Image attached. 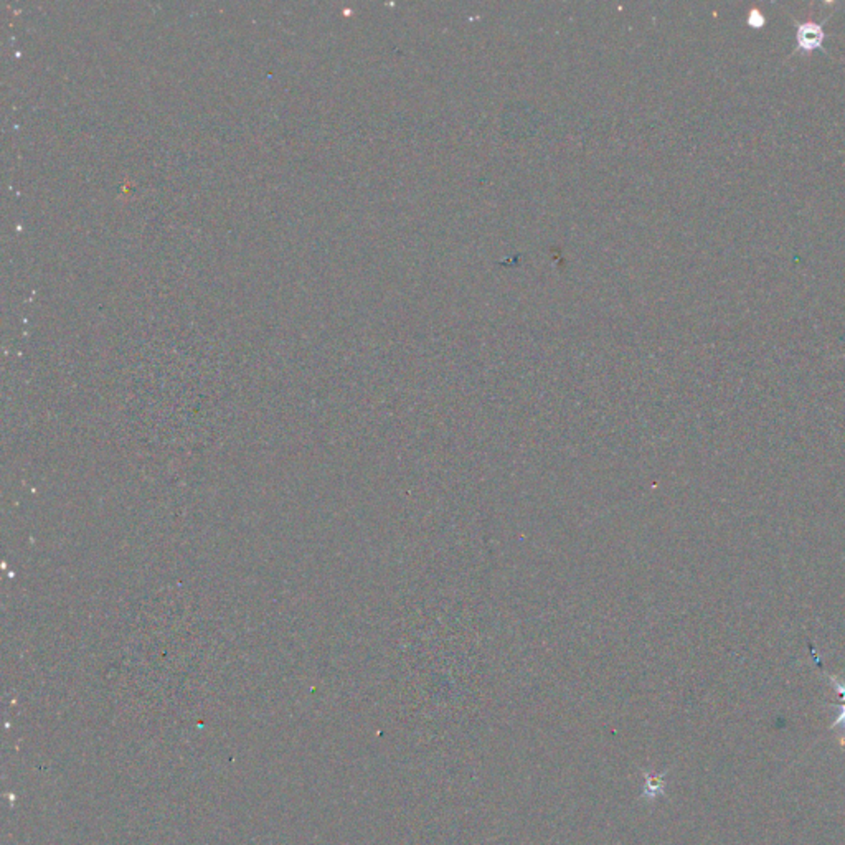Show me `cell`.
Listing matches in <instances>:
<instances>
[{"label":"cell","instance_id":"6da1fadb","mask_svg":"<svg viewBox=\"0 0 845 845\" xmlns=\"http://www.w3.org/2000/svg\"><path fill=\"white\" fill-rule=\"evenodd\" d=\"M824 38H826V34L822 30V26L820 24H799L797 26V34H796V40H797V47L794 50L793 55L799 52L811 53L814 50H822L824 52Z\"/></svg>","mask_w":845,"mask_h":845},{"label":"cell","instance_id":"7a4b0ae2","mask_svg":"<svg viewBox=\"0 0 845 845\" xmlns=\"http://www.w3.org/2000/svg\"><path fill=\"white\" fill-rule=\"evenodd\" d=\"M839 709H840V713H839L836 722L830 725V730H837L839 726H842V728H844V734L840 736V743L845 745V702H842V703L839 705Z\"/></svg>","mask_w":845,"mask_h":845},{"label":"cell","instance_id":"3957f363","mask_svg":"<svg viewBox=\"0 0 845 845\" xmlns=\"http://www.w3.org/2000/svg\"><path fill=\"white\" fill-rule=\"evenodd\" d=\"M826 675H828L829 681H830V683L834 685V689H836L837 693H839V695L842 697V701L845 702V683L842 682V681H839L836 675L828 674V672H826Z\"/></svg>","mask_w":845,"mask_h":845}]
</instances>
